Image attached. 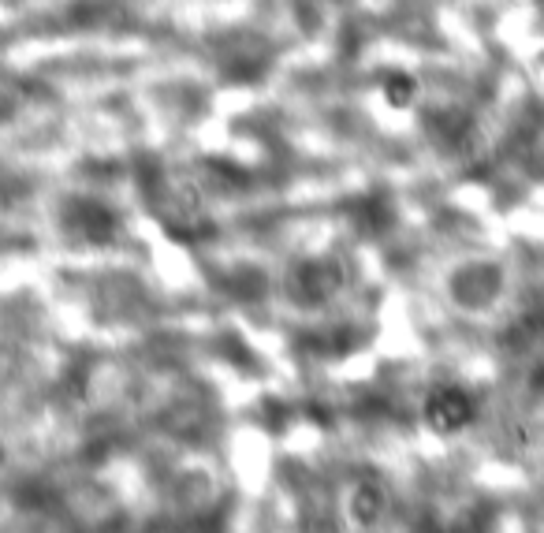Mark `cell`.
Listing matches in <instances>:
<instances>
[{
	"label": "cell",
	"instance_id": "1",
	"mask_svg": "<svg viewBox=\"0 0 544 533\" xmlns=\"http://www.w3.org/2000/svg\"><path fill=\"white\" fill-rule=\"evenodd\" d=\"M425 422L440 437H455V433H463L466 425L474 422V399L466 396L463 388H455V384L433 388L429 399H425Z\"/></svg>",
	"mask_w": 544,
	"mask_h": 533
},
{
	"label": "cell",
	"instance_id": "2",
	"mask_svg": "<svg viewBox=\"0 0 544 533\" xmlns=\"http://www.w3.org/2000/svg\"><path fill=\"white\" fill-rule=\"evenodd\" d=\"M68 228L75 235H82L86 243H109L120 232V220L109 205L101 202H75L68 209Z\"/></svg>",
	"mask_w": 544,
	"mask_h": 533
},
{
	"label": "cell",
	"instance_id": "3",
	"mask_svg": "<svg viewBox=\"0 0 544 533\" xmlns=\"http://www.w3.org/2000/svg\"><path fill=\"white\" fill-rule=\"evenodd\" d=\"M384 507H388L384 492L377 489V485H369V481H358V485L347 492L343 515H347V522H351L354 533H373L384 519Z\"/></svg>",
	"mask_w": 544,
	"mask_h": 533
},
{
	"label": "cell",
	"instance_id": "4",
	"mask_svg": "<svg viewBox=\"0 0 544 533\" xmlns=\"http://www.w3.org/2000/svg\"><path fill=\"white\" fill-rule=\"evenodd\" d=\"M414 90H418V86H414V79H410V75H392V79L384 82V97L392 101L395 109L410 105V101H414Z\"/></svg>",
	"mask_w": 544,
	"mask_h": 533
}]
</instances>
